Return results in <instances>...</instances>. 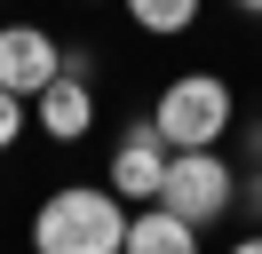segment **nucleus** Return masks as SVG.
Wrapping results in <instances>:
<instances>
[{"instance_id": "obj_1", "label": "nucleus", "mask_w": 262, "mask_h": 254, "mask_svg": "<svg viewBox=\"0 0 262 254\" xmlns=\"http://www.w3.org/2000/svg\"><path fill=\"white\" fill-rule=\"evenodd\" d=\"M40 254H127V199L112 183H64L32 215Z\"/></svg>"}, {"instance_id": "obj_2", "label": "nucleus", "mask_w": 262, "mask_h": 254, "mask_svg": "<svg viewBox=\"0 0 262 254\" xmlns=\"http://www.w3.org/2000/svg\"><path fill=\"white\" fill-rule=\"evenodd\" d=\"M238 119V95L223 72H175L151 103V127L167 135V151H199V143H223Z\"/></svg>"}, {"instance_id": "obj_3", "label": "nucleus", "mask_w": 262, "mask_h": 254, "mask_svg": "<svg viewBox=\"0 0 262 254\" xmlns=\"http://www.w3.org/2000/svg\"><path fill=\"white\" fill-rule=\"evenodd\" d=\"M159 199L175 206L183 222H223L230 206H238V175H230V159L214 151V143H199V151H167V175H159Z\"/></svg>"}, {"instance_id": "obj_4", "label": "nucleus", "mask_w": 262, "mask_h": 254, "mask_svg": "<svg viewBox=\"0 0 262 254\" xmlns=\"http://www.w3.org/2000/svg\"><path fill=\"white\" fill-rule=\"evenodd\" d=\"M32 127H40L48 143H80L88 127H96V88H88V64L64 56V72L32 95Z\"/></svg>"}, {"instance_id": "obj_5", "label": "nucleus", "mask_w": 262, "mask_h": 254, "mask_svg": "<svg viewBox=\"0 0 262 254\" xmlns=\"http://www.w3.org/2000/svg\"><path fill=\"white\" fill-rule=\"evenodd\" d=\"M159 175H167V135H159L151 119H135L127 143L112 151V175H103V183H112L127 206H143V199H159Z\"/></svg>"}, {"instance_id": "obj_6", "label": "nucleus", "mask_w": 262, "mask_h": 254, "mask_svg": "<svg viewBox=\"0 0 262 254\" xmlns=\"http://www.w3.org/2000/svg\"><path fill=\"white\" fill-rule=\"evenodd\" d=\"M56 72H64V48H56L40 24H8V32H0V88L40 95Z\"/></svg>"}, {"instance_id": "obj_7", "label": "nucleus", "mask_w": 262, "mask_h": 254, "mask_svg": "<svg viewBox=\"0 0 262 254\" xmlns=\"http://www.w3.org/2000/svg\"><path fill=\"white\" fill-rule=\"evenodd\" d=\"M199 238H207V230H199V222H183L167 199H143V206L127 215V254H191Z\"/></svg>"}, {"instance_id": "obj_8", "label": "nucleus", "mask_w": 262, "mask_h": 254, "mask_svg": "<svg viewBox=\"0 0 262 254\" xmlns=\"http://www.w3.org/2000/svg\"><path fill=\"white\" fill-rule=\"evenodd\" d=\"M119 8H127L135 32H151V40H175V32L199 24V0H119Z\"/></svg>"}, {"instance_id": "obj_9", "label": "nucleus", "mask_w": 262, "mask_h": 254, "mask_svg": "<svg viewBox=\"0 0 262 254\" xmlns=\"http://www.w3.org/2000/svg\"><path fill=\"white\" fill-rule=\"evenodd\" d=\"M24 119H32V95H16V88H0V151L24 135Z\"/></svg>"}, {"instance_id": "obj_10", "label": "nucleus", "mask_w": 262, "mask_h": 254, "mask_svg": "<svg viewBox=\"0 0 262 254\" xmlns=\"http://www.w3.org/2000/svg\"><path fill=\"white\" fill-rule=\"evenodd\" d=\"M238 206H246V215H262V167H254V175L238 183Z\"/></svg>"}, {"instance_id": "obj_11", "label": "nucleus", "mask_w": 262, "mask_h": 254, "mask_svg": "<svg viewBox=\"0 0 262 254\" xmlns=\"http://www.w3.org/2000/svg\"><path fill=\"white\" fill-rule=\"evenodd\" d=\"M246 151H254V159H262V119H254V127H246Z\"/></svg>"}, {"instance_id": "obj_12", "label": "nucleus", "mask_w": 262, "mask_h": 254, "mask_svg": "<svg viewBox=\"0 0 262 254\" xmlns=\"http://www.w3.org/2000/svg\"><path fill=\"white\" fill-rule=\"evenodd\" d=\"M230 8H246V16H262V0H230Z\"/></svg>"}]
</instances>
